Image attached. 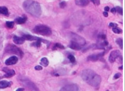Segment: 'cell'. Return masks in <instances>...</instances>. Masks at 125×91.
Returning <instances> with one entry per match:
<instances>
[{
  "mask_svg": "<svg viewBox=\"0 0 125 91\" xmlns=\"http://www.w3.org/2000/svg\"><path fill=\"white\" fill-rule=\"evenodd\" d=\"M81 76L85 82L93 87H98L101 82V76L91 69H85L83 70Z\"/></svg>",
  "mask_w": 125,
  "mask_h": 91,
  "instance_id": "cell-1",
  "label": "cell"
},
{
  "mask_svg": "<svg viewBox=\"0 0 125 91\" xmlns=\"http://www.w3.org/2000/svg\"><path fill=\"white\" fill-rule=\"evenodd\" d=\"M23 7L26 12L35 17H39L42 13L40 4L33 0H26L23 3Z\"/></svg>",
  "mask_w": 125,
  "mask_h": 91,
  "instance_id": "cell-2",
  "label": "cell"
},
{
  "mask_svg": "<svg viewBox=\"0 0 125 91\" xmlns=\"http://www.w3.org/2000/svg\"><path fill=\"white\" fill-rule=\"evenodd\" d=\"M33 31L36 34L44 36H50L52 34V31L50 28L44 25L36 26L33 28Z\"/></svg>",
  "mask_w": 125,
  "mask_h": 91,
  "instance_id": "cell-3",
  "label": "cell"
},
{
  "mask_svg": "<svg viewBox=\"0 0 125 91\" xmlns=\"http://www.w3.org/2000/svg\"><path fill=\"white\" fill-rule=\"evenodd\" d=\"M5 51L7 53L15 54L22 58L24 55V53L22 51L13 44L8 45L5 48Z\"/></svg>",
  "mask_w": 125,
  "mask_h": 91,
  "instance_id": "cell-4",
  "label": "cell"
},
{
  "mask_svg": "<svg viewBox=\"0 0 125 91\" xmlns=\"http://www.w3.org/2000/svg\"><path fill=\"white\" fill-rule=\"evenodd\" d=\"M70 36L71 39H72V41H74L78 43L81 46H84L86 44L85 39L81 36L73 33H71Z\"/></svg>",
  "mask_w": 125,
  "mask_h": 91,
  "instance_id": "cell-5",
  "label": "cell"
},
{
  "mask_svg": "<svg viewBox=\"0 0 125 91\" xmlns=\"http://www.w3.org/2000/svg\"><path fill=\"white\" fill-rule=\"evenodd\" d=\"M121 56V53L118 50L113 51L110 54L109 58V61L110 62L113 63L115 62L116 59Z\"/></svg>",
  "mask_w": 125,
  "mask_h": 91,
  "instance_id": "cell-6",
  "label": "cell"
},
{
  "mask_svg": "<svg viewBox=\"0 0 125 91\" xmlns=\"http://www.w3.org/2000/svg\"><path fill=\"white\" fill-rule=\"evenodd\" d=\"M78 85L76 84H67L63 87L60 91H79Z\"/></svg>",
  "mask_w": 125,
  "mask_h": 91,
  "instance_id": "cell-7",
  "label": "cell"
},
{
  "mask_svg": "<svg viewBox=\"0 0 125 91\" xmlns=\"http://www.w3.org/2000/svg\"><path fill=\"white\" fill-rule=\"evenodd\" d=\"M105 54V52H103L99 53L97 54H94L88 56L87 58L88 61H89L94 62L97 61L99 59H102L104 56Z\"/></svg>",
  "mask_w": 125,
  "mask_h": 91,
  "instance_id": "cell-8",
  "label": "cell"
},
{
  "mask_svg": "<svg viewBox=\"0 0 125 91\" xmlns=\"http://www.w3.org/2000/svg\"><path fill=\"white\" fill-rule=\"evenodd\" d=\"M3 71L5 73L4 77L6 78H10L13 77L16 74L15 71L13 69H10L7 67H4L3 69Z\"/></svg>",
  "mask_w": 125,
  "mask_h": 91,
  "instance_id": "cell-9",
  "label": "cell"
},
{
  "mask_svg": "<svg viewBox=\"0 0 125 91\" xmlns=\"http://www.w3.org/2000/svg\"><path fill=\"white\" fill-rule=\"evenodd\" d=\"M18 61V58L17 56H12L6 59L5 61V64L7 65H13L16 64Z\"/></svg>",
  "mask_w": 125,
  "mask_h": 91,
  "instance_id": "cell-10",
  "label": "cell"
},
{
  "mask_svg": "<svg viewBox=\"0 0 125 91\" xmlns=\"http://www.w3.org/2000/svg\"><path fill=\"white\" fill-rule=\"evenodd\" d=\"M68 47L71 49L75 51H79L82 49V47L80 45L73 41H71Z\"/></svg>",
  "mask_w": 125,
  "mask_h": 91,
  "instance_id": "cell-11",
  "label": "cell"
},
{
  "mask_svg": "<svg viewBox=\"0 0 125 91\" xmlns=\"http://www.w3.org/2000/svg\"><path fill=\"white\" fill-rule=\"evenodd\" d=\"M76 5L80 7H85L89 4V0H75Z\"/></svg>",
  "mask_w": 125,
  "mask_h": 91,
  "instance_id": "cell-12",
  "label": "cell"
},
{
  "mask_svg": "<svg viewBox=\"0 0 125 91\" xmlns=\"http://www.w3.org/2000/svg\"><path fill=\"white\" fill-rule=\"evenodd\" d=\"M22 37L25 40L30 41H37L41 39L39 37L32 36L30 34H24Z\"/></svg>",
  "mask_w": 125,
  "mask_h": 91,
  "instance_id": "cell-13",
  "label": "cell"
},
{
  "mask_svg": "<svg viewBox=\"0 0 125 91\" xmlns=\"http://www.w3.org/2000/svg\"><path fill=\"white\" fill-rule=\"evenodd\" d=\"M13 41L14 43L16 44L21 45L24 44L25 40L22 37H20L17 36H14L13 38Z\"/></svg>",
  "mask_w": 125,
  "mask_h": 91,
  "instance_id": "cell-14",
  "label": "cell"
},
{
  "mask_svg": "<svg viewBox=\"0 0 125 91\" xmlns=\"http://www.w3.org/2000/svg\"><path fill=\"white\" fill-rule=\"evenodd\" d=\"M11 83L6 80L0 81V89H4L11 86Z\"/></svg>",
  "mask_w": 125,
  "mask_h": 91,
  "instance_id": "cell-15",
  "label": "cell"
},
{
  "mask_svg": "<svg viewBox=\"0 0 125 91\" xmlns=\"http://www.w3.org/2000/svg\"><path fill=\"white\" fill-rule=\"evenodd\" d=\"M27 20V18L26 17L24 16L22 17H17L15 20V22L17 24L19 25H22V24H24L26 22Z\"/></svg>",
  "mask_w": 125,
  "mask_h": 91,
  "instance_id": "cell-16",
  "label": "cell"
},
{
  "mask_svg": "<svg viewBox=\"0 0 125 91\" xmlns=\"http://www.w3.org/2000/svg\"><path fill=\"white\" fill-rule=\"evenodd\" d=\"M0 13L6 16L9 15L8 10L5 6H0Z\"/></svg>",
  "mask_w": 125,
  "mask_h": 91,
  "instance_id": "cell-17",
  "label": "cell"
},
{
  "mask_svg": "<svg viewBox=\"0 0 125 91\" xmlns=\"http://www.w3.org/2000/svg\"><path fill=\"white\" fill-rule=\"evenodd\" d=\"M40 64L44 67H47L49 64V61L47 58L44 57L41 59V60Z\"/></svg>",
  "mask_w": 125,
  "mask_h": 91,
  "instance_id": "cell-18",
  "label": "cell"
},
{
  "mask_svg": "<svg viewBox=\"0 0 125 91\" xmlns=\"http://www.w3.org/2000/svg\"><path fill=\"white\" fill-rule=\"evenodd\" d=\"M58 48L59 49H65V47L62 45L60 43H57L54 45V46H53V48H52V50H57V48Z\"/></svg>",
  "mask_w": 125,
  "mask_h": 91,
  "instance_id": "cell-19",
  "label": "cell"
},
{
  "mask_svg": "<svg viewBox=\"0 0 125 91\" xmlns=\"http://www.w3.org/2000/svg\"><path fill=\"white\" fill-rule=\"evenodd\" d=\"M116 43L121 49L123 48V40L121 38H118L116 40Z\"/></svg>",
  "mask_w": 125,
  "mask_h": 91,
  "instance_id": "cell-20",
  "label": "cell"
},
{
  "mask_svg": "<svg viewBox=\"0 0 125 91\" xmlns=\"http://www.w3.org/2000/svg\"><path fill=\"white\" fill-rule=\"evenodd\" d=\"M112 31L115 33L117 34H119L123 32V31L121 29L119 28L115 27H113L112 28Z\"/></svg>",
  "mask_w": 125,
  "mask_h": 91,
  "instance_id": "cell-21",
  "label": "cell"
},
{
  "mask_svg": "<svg viewBox=\"0 0 125 91\" xmlns=\"http://www.w3.org/2000/svg\"><path fill=\"white\" fill-rule=\"evenodd\" d=\"M14 22H9L8 21L6 22V26L8 28L12 29L14 27Z\"/></svg>",
  "mask_w": 125,
  "mask_h": 91,
  "instance_id": "cell-22",
  "label": "cell"
},
{
  "mask_svg": "<svg viewBox=\"0 0 125 91\" xmlns=\"http://www.w3.org/2000/svg\"><path fill=\"white\" fill-rule=\"evenodd\" d=\"M116 11L121 15H123V9L121 7L119 6H117L115 8Z\"/></svg>",
  "mask_w": 125,
  "mask_h": 91,
  "instance_id": "cell-23",
  "label": "cell"
},
{
  "mask_svg": "<svg viewBox=\"0 0 125 91\" xmlns=\"http://www.w3.org/2000/svg\"><path fill=\"white\" fill-rule=\"evenodd\" d=\"M68 58L72 63H74L76 61V58L73 55H69L68 56Z\"/></svg>",
  "mask_w": 125,
  "mask_h": 91,
  "instance_id": "cell-24",
  "label": "cell"
},
{
  "mask_svg": "<svg viewBox=\"0 0 125 91\" xmlns=\"http://www.w3.org/2000/svg\"><path fill=\"white\" fill-rule=\"evenodd\" d=\"M98 38L99 40H106V36L104 34H99L98 35Z\"/></svg>",
  "mask_w": 125,
  "mask_h": 91,
  "instance_id": "cell-25",
  "label": "cell"
},
{
  "mask_svg": "<svg viewBox=\"0 0 125 91\" xmlns=\"http://www.w3.org/2000/svg\"><path fill=\"white\" fill-rule=\"evenodd\" d=\"M95 5L99 6L100 4V0H90Z\"/></svg>",
  "mask_w": 125,
  "mask_h": 91,
  "instance_id": "cell-26",
  "label": "cell"
},
{
  "mask_svg": "<svg viewBox=\"0 0 125 91\" xmlns=\"http://www.w3.org/2000/svg\"><path fill=\"white\" fill-rule=\"evenodd\" d=\"M66 6V3L65 1H62L60 3V6L61 8H64Z\"/></svg>",
  "mask_w": 125,
  "mask_h": 91,
  "instance_id": "cell-27",
  "label": "cell"
},
{
  "mask_svg": "<svg viewBox=\"0 0 125 91\" xmlns=\"http://www.w3.org/2000/svg\"><path fill=\"white\" fill-rule=\"evenodd\" d=\"M121 76V73H117L115 74V75L114 76V77H113V78L115 80H116V79H118L119 78H120Z\"/></svg>",
  "mask_w": 125,
  "mask_h": 91,
  "instance_id": "cell-28",
  "label": "cell"
},
{
  "mask_svg": "<svg viewBox=\"0 0 125 91\" xmlns=\"http://www.w3.org/2000/svg\"><path fill=\"white\" fill-rule=\"evenodd\" d=\"M35 69L36 70H41L43 69V67L40 65H37L35 67Z\"/></svg>",
  "mask_w": 125,
  "mask_h": 91,
  "instance_id": "cell-29",
  "label": "cell"
},
{
  "mask_svg": "<svg viewBox=\"0 0 125 91\" xmlns=\"http://www.w3.org/2000/svg\"><path fill=\"white\" fill-rule=\"evenodd\" d=\"M117 25V24L112 22L110 23H109V26L110 27H115L116 26H116Z\"/></svg>",
  "mask_w": 125,
  "mask_h": 91,
  "instance_id": "cell-30",
  "label": "cell"
},
{
  "mask_svg": "<svg viewBox=\"0 0 125 91\" xmlns=\"http://www.w3.org/2000/svg\"><path fill=\"white\" fill-rule=\"evenodd\" d=\"M111 12L113 14H115L116 12L115 8H112L111 10Z\"/></svg>",
  "mask_w": 125,
  "mask_h": 91,
  "instance_id": "cell-31",
  "label": "cell"
},
{
  "mask_svg": "<svg viewBox=\"0 0 125 91\" xmlns=\"http://www.w3.org/2000/svg\"><path fill=\"white\" fill-rule=\"evenodd\" d=\"M103 15L105 17H107L108 16V13L106 12H104L103 13Z\"/></svg>",
  "mask_w": 125,
  "mask_h": 91,
  "instance_id": "cell-32",
  "label": "cell"
},
{
  "mask_svg": "<svg viewBox=\"0 0 125 91\" xmlns=\"http://www.w3.org/2000/svg\"><path fill=\"white\" fill-rule=\"evenodd\" d=\"M109 10L110 8L109 6H106V7H104V10L105 11V12H107L109 11Z\"/></svg>",
  "mask_w": 125,
  "mask_h": 91,
  "instance_id": "cell-33",
  "label": "cell"
},
{
  "mask_svg": "<svg viewBox=\"0 0 125 91\" xmlns=\"http://www.w3.org/2000/svg\"><path fill=\"white\" fill-rule=\"evenodd\" d=\"M24 88H20L17 89L16 91H24Z\"/></svg>",
  "mask_w": 125,
  "mask_h": 91,
  "instance_id": "cell-34",
  "label": "cell"
},
{
  "mask_svg": "<svg viewBox=\"0 0 125 91\" xmlns=\"http://www.w3.org/2000/svg\"><path fill=\"white\" fill-rule=\"evenodd\" d=\"M119 69L120 70H123V65H122V66H121L119 67Z\"/></svg>",
  "mask_w": 125,
  "mask_h": 91,
  "instance_id": "cell-35",
  "label": "cell"
},
{
  "mask_svg": "<svg viewBox=\"0 0 125 91\" xmlns=\"http://www.w3.org/2000/svg\"><path fill=\"white\" fill-rule=\"evenodd\" d=\"M106 91H109V90H107Z\"/></svg>",
  "mask_w": 125,
  "mask_h": 91,
  "instance_id": "cell-36",
  "label": "cell"
},
{
  "mask_svg": "<svg viewBox=\"0 0 125 91\" xmlns=\"http://www.w3.org/2000/svg\"><path fill=\"white\" fill-rule=\"evenodd\" d=\"M0 78H1V77H0Z\"/></svg>",
  "mask_w": 125,
  "mask_h": 91,
  "instance_id": "cell-37",
  "label": "cell"
}]
</instances>
